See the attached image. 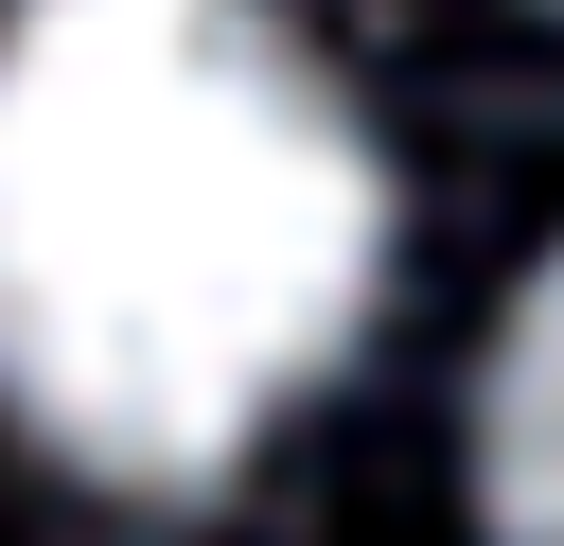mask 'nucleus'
Wrapping results in <instances>:
<instances>
[{
  "label": "nucleus",
  "mask_w": 564,
  "mask_h": 546,
  "mask_svg": "<svg viewBox=\"0 0 564 546\" xmlns=\"http://www.w3.org/2000/svg\"><path fill=\"white\" fill-rule=\"evenodd\" d=\"M388 176L264 0L0 18V423L106 493H212L352 352Z\"/></svg>",
  "instance_id": "1"
},
{
  "label": "nucleus",
  "mask_w": 564,
  "mask_h": 546,
  "mask_svg": "<svg viewBox=\"0 0 564 546\" xmlns=\"http://www.w3.org/2000/svg\"><path fill=\"white\" fill-rule=\"evenodd\" d=\"M476 493H494V546H564V264H546V282L511 299V335H494Z\"/></svg>",
  "instance_id": "2"
}]
</instances>
